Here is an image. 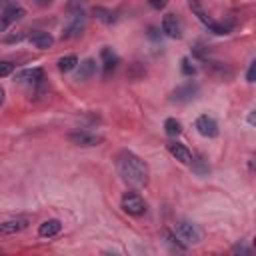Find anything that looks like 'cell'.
<instances>
[{
    "label": "cell",
    "instance_id": "6da1fadb",
    "mask_svg": "<svg viewBox=\"0 0 256 256\" xmlns=\"http://www.w3.org/2000/svg\"><path fill=\"white\" fill-rule=\"evenodd\" d=\"M116 168H118V174L122 176V180L128 182L130 186L142 188L148 184V176H150L148 164L134 152H128V150L120 152L116 158Z\"/></svg>",
    "mask_w": 256,
    "mask_h": 256
},
{
    "label": "cell",
    "instance_id": "7a4b0ae2",
    "mask_svg": "<svg viewBox=\"0 0 256 256\" xmlns=\"http://www.w3.org/2000/svg\"><path fill=\"white\" fill-rule=\"evenodd\" d=\"M188 6H190V10L196 14V18L208 28V32H212V34H218V36H224V34H228V26H224V24H218L216 20H212L210 16H208V12L204 10V6L200 4V0H188Z\"/></svg>",
    "mask_w": 256,
    "mask_h": 256
},
{
    "label": "cell",
    "instance_id": "3957f363",
    "mask_svg": "<svg viewBox=\"0 0 256 256\" xmlns=\"http://www.w3.org/2000/svg\"><path fill=\"white\" fill-rule=\"evenodd\" d=\"M86 12L84 10H76V12H72V16H70V22L66 24V28L62 30V40H72V38H78L82 32H84V28H86Z\"/></svg>",
    "mask_w": 256,
    "mask_h": 256
},
{
    "label": "cell",
    "instance_id": "277c9868",
    "mask_svg": "<svg viewBox=\"0 0 256 256\" xmlns=\"http://www.w3.org/2000/svg\"><path fill=\"white\" fill-rule=\"evenodd\" d=\"M186 246L188 244H198L202 240V230L198 228V224L194 222H188V220H182L176 224V232H174Z\"/></svg>",
    "mask_w": 256,
    "mask_h": 256
},
{
    "label": "cell",
    "instance_id": "5b68a950",
    "mask_svg": "<svg viewBox=\"0 0 256 256\" xmlns=\"http://www.w3.org/2000/svg\"><path fill=\"white\" fill-rule=\"evenodd\" d=\"M120 204H122V210L130 216H142L146 212V202L138 192H124Z\"/></svg>",
    "mask_w": 256,
    "mask_h": 256
},
{
    "label": "cell",
    "instance_id": "8992f818",
    "mask_svg": "<svg viewBox=\"0 0 256 256\" xmlns=\"http://www.w3.org/2000/svg\"><path fill=\"white\" fill-rule=\"evenodd\" d=\"M198 92H200V86L196 84V82H186V84H182V86H178L174 92H172V96H170V100L172 102H180V104H184V102H190V100H194L196 96H198Z\"/></svg>",
    "mask_w": 256,
    "mask_h": 256
},
{
    "label": "cell",
    "instance_id": "52a82bcc",
    "mask_svg": "<svg viewBox=\"0 0 256 256\" xmlns=\"http://www.w3.org/2000/svg\"><path fill=\"white\" fill-rule=\"evenodd\" d=\"M30 226V218L28 216H16V218H10L6 222H0V236H12V234H18L22 230H26Z\"/></svg>",
    "mask_w": 256,
    "mask_h": 256
},
{
    "label": "cell",
    "instance_id": "ba28073f",
    "mask_svg": "<svg viewBox=\"0 0 256 256\" xmlns=\"http://www.w3.org/2000/svg\"><path fill=\"white\" fill-rule=\"evenodd\" d=\"M68 140L76 146H84V148H90V146H98L102 142V136H96L92 132H86V130H76V132H70L68 134Z\"/></svg>",
    "mask_w": 256,
    "mask_h": 256
},
{
    "label": "cell",
    "instance_id": "9c48e42d",
    "mask_svg": "<svg viewBox=\"0 0 256 256\" xmlns=\"http://www.w3.org/2000/svg\"><path fill=\"white\" fill-rule=\"evenodd\" d=\"M194 126H196V130H198V134H202L204 138H216V136H218V124H216V120H214L212 116H208V114L198 116Z\"/></svg>",
    "mask_w": 256,
    "mask_h": 256
},
{
    "label": "cell",
    "instance_id": "30bf717a",
    "mask_svg": "<svg viewBox=\"0 0 256 256\" xmlns=\"http://www.w3.org/2000/svg\"><path fill=\"white\" fill-rule=\"evenodd\" d=\"M162 32L168 38H182V22L174 14H166L162 18Z\"/></svg>",
    "mask_w": 256,
    "mask_h": 256
},
{
    "label": "cell",
    "instance_id": "8fae6325",
    "mask_svg": "<svg viewBox=\"0 0 256 256\" xmlns=\"http://www.w3.org/2000/svg\"><path fill=\"white\" fill-rule=\"evenodd\" d=\"M42 80H44V70L42 68H26V70H20L16 74V82H20V84L38 86Z\"/></svg>",
    "mask_w": 256,
    "mask_h": 256
},
{
    "label": "cell",
    "instance_id": "7c38bea8",
    "mask_svg": "<svg viewBox=\"0 0 256 256\" xmlns=\"http://www.w3.org/2000/svg\"><path fill=\"white\" fill-rule=\"evenodd\" d=\"M24 14H26V12H24V8H20V6H8V8H4L2 14H0V32H4L12 22L20 20Z\"/></svg>",
    "mask_w": 256,
    "mask_h": 256
},
{
    "label": "cell",
    "instance_id": "4fadbf2b",
    "mask_svg": "<svg viewBox=\"0 0 256 256\" xmlns=\"http://www.w3.org/2000/svg\"><path fill=\"white\" fill-rule=\"evenodd\" d=\"M100 60H102V70H104V74L114 72V70H116V66L120 64L118 54H116L110 46H104V48L100 50Z\"/></svg>",
    "mask_w": 256,
    "mask_h": 256
},
{
    "label": "cell",
    "instance_id": "5bb4252c",
    "mask_svg": "<svg viewBox=\"0 0 256 256\" xmlns=\"http://www.w3.org/2000/svg\"><path fill=\"white\" fill-rule=\"evenodd\" d=\"M166 148H168V152H170L178 162H182V164H190V160H192V152H190L184 144H180V142H168Z\"/></svg>",
    "mask_w": 256,
    "mask_h": 256
},
{
    "label": "cell",
    "instance_id": "9a60e30c",
    "mask_svg": "<svg viewBox=\"0 0 256 256\" xmlns=\"http://www.w3.org/2000/svg\"><path fill=\"white\" fill-rule=\"evenodd\" d=\"M60 230H62V222L56 220V218H50V220H44V222L38 226V236H42V238H52V236H56Z\"/></svg>",
    "mask_w": 256,
    "mask_h": 256
},
{
    "label": "cell",
    "instance_id": "2e32d148",
    "mask_svg": "<svg viewBox=\"0 0 256 256\" xmlns=\"http://www.w3.org/2000/svg\"><path fill=\"white\" fill-rule=\"evenodd\" d=\"M96 74V60L94 58H86L84 62H80L78 66V72H76V78L78 80H88Z\"/></svg>",
    "mask_w": 256,
    "mask_h": 256
},
{
    "label": "cell",
    "instance_id": "e0dca14e",
    "mask_svg": "<svg viewBox=\"0 0 256 256\" xmlns=\"http://www.w3.org/2000/svg\"><path fill=\"white\" fill-rule=\"evenodd\" d=\"M30 42L36 46V48H40V50H46V48H50L52 44H54V38L48 34V32H34V34H30Z\"/></svg>",
    "mask_w": 256,
    "mask_h": 256
},
{
    "label": "cell",
    "instance_id": "ac0fdd59",
    "mask_svg": "<svg viewBox=\"0 0 256 256\" xmlns=\"http://www.w3.org/2000/svg\"><path fill=\"white\" fill-rule=\"evenodd\" d=\"M190 164H192V172H194V174H198V176H208V172H210V166H208V160H206L202 154H196V156H192Z\"/></svg>",
    "mask_w": 256,
    "mask_h": 256
},
{
    "label": "cell",
    "instance_id": "d6986e66",
    "mask_svg": "<svg viewBox=\"0 0 256 256\" xmlns=\"http://www.w3.org/2000/svg\"><path fill=\"white\" fill-rule=\"evenodd\" d=\"M76 66H78V58H76L74 54L62 56V58L58 60V70H60V72H70V70H74Z\"/></svg>",
    "mask_w": 256,
    "mask_h": 256
},
{
    "label": "cell",
    "instance_id": "ffe728a7",
    "mask_svg": "<svg viewBox=\"0 0 256 256\" xmlns=\"http://www.w3.org/2000/svg\"><path fill=\"white\" fill-rule=\"evenodd\" d=\"M164 132L174 138V136H178V134L182 132V124H180L176 118H166V120H164Z\"/></svg>",
    "mask_w": 256,
    "mask_h": 256
},
{
    "label": "cell",
    "instance_id": "44dd1931",
    "mask_svg": "<svg viewBox=\"0 0 256 256\" xmlns=\"http://www.w3.org/2000/svg\"><path fill=\"white\" fill-rule=\"evenodd\" d=\"M94 14H96V18L98 20H102L104 24H112L114 20H116V16H114V12L112 10H106V8H94Z\"/></svg>",
    "mask_w": 256,
    "mask_h": 256
},
{
    "label": "cell",
    "instance_id": "7402d4cb",
    "mask_svg": "<svg viewBox=\"0 0 256 256\" xmlns=\"http://www.w3.org/2000/svg\"><path fill=\"white\" fill-rule=\"evenodd\" d=\"M164 238H166V240H168V244H170V246H174L176 250H186V244H184L176 234H172V232L164 230Z\"/></svg>",
    "mask_w": 256,
    "mask_h": 256
},
{
    "label": "cell",
    "instance_id": "603a6c76",
    "mask_svg": "<svg viewBox=\"0 0 256 256\" xmlns=\"http://www.w3.org/2000/svg\"><path fill=\"white\" fill-rule=\"evenodd\" d=\"M180 68H182V74H184V76H192V74L196 72V66L192 64V60H190V58H182Z\"/></svg>",
    "mask_w": 256,
    "mask_h": 256
},
{
    "label": "cell",
    "instance_id": "cb8c5ba5",
    "mask_svg": "<svg viewBox=\"0 0 256 256\" xmlns=\"http://www.w3.org/2000/svg\"><path fill=\"white\" fill-rule=\"evenodd\" d=\"M12 70H14V64H12V62H8V60H0V78L10 76Z\"/></svg>",
    "mask_w": 256,
    "mask_h": 256
},
{
    "label": "cell",
    "instance_id": "d4e9b609",
    "mask_svg": "<svg viewBox=\"0 0 256 256\" xmlns=\"http://www.w3.org/2000/svg\"><path fill=\"white\" fill-rule=\"evenodd\" d=\"M254 78H256V62H250L248 72H246V80L252 84V82H254Z\"/></svg>",
    "mask_w": 256,
    "mask_h": 256
},
{
    "label": "cell",
    "instance_id": "484cf974",
    "mask_svg": "<svg viewBox=\"0 0 256 256\" xmlns=\"http://www.w3.org/2000/svg\"><path fill=\"white\" fill-rule=\"evenodd\" d=\"M86 0H68V10L70 12H76V10H82V4Z\"/></svg>",
    "mask_w": 256,
    "mask_h": 256
},
{
    "label": "cell",
    "instance_id": "4316f807",
    "mask_svg": "<svg viewBox=\"0 0 256 256\" xmlns=\"http://www.w3.org/2000/svg\"><path fill=\"white\" fill-rule=\"evenodd\" d=\"M148 4H150L154 10H162V8H166L168 0H148Z\"/></svg>",
    "mask_w": 256,
    "mask_h": 256
},
{
    "label": "cell",
    "instance_id": "83f0119b",
    "mask_svg": "<svg viewBox=\"0 0 256 256\" xmlns=\"http://www.w3.org/2000/svg\"><path fill=\"white\" fill-rule=\"evenodd\" d=\"M24 38V34L22 32H18V34H10V36H6L4 38V42H20Z\"/></svg>",
    "mask_w": 256,
    "mask_h": 256
},
{
    "label": "cell",
    "instance_id": "f1b7e54d",
    "mask_svg": "<svg viewBox=\"0 0 256 256\" xmlns=\"http://www.w3.org/2000/svg\"><path fill=\"white\" fill-rule=\"evenodd\" d=\"M232 252H236V254H238V252H240V254H250V248L244 246V244H236V246L232 248Z\"/></svg>",
    "mask_w": 256,
    "mask_h": 256
},
{
    "label": "cell",
    "instance_id": "f546056e",
    "mask_svg": "<svg viewBox=\"0 0 256 256\" xmlns=\"http://www.w3.org/2000/svg\"><path fill=\"white\" fill-rule=\"evenodd\" d=\"M36 6H40V8H46V6H50L52 4V0H32Z\"/></svg>",
    "mask_w": 256,
    "mask_h": 256
},
{
    "label": "cell",
    "instance_id": "4dcf8cb0",
    "mask_svg": "<svg viewBox=\"0 0 256 256\" xmlns=\"http://www.w3.org/2000/svg\"><path fill=\"white\" fill-rule=\"evenodd\" d=\"M4 96H6V92H4V88L0 86V106L4 104Z\"/></svg>",
    "mask_w": 256,
    "mask_h": 256
}]
</instances>
